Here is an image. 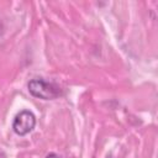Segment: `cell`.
Here are the masks:
<instances>
[{"mask_svg": "<svg viewBox=\"0 0 158 158\" xmlns=\"http://www.w3.org/2000/svg\"><path fill=\"white\" fill-rule=\"evenodd\" d=\"M35 126H36V117L28 110H23L19 112L12 122V130L19 136H25L30 133L35 128Z\"/></svg>", "mask_w": 158, "mask_h": 158, "instance_id": "obj_2", "label": "cell"}, {"mask_svg": "<svg viewBox=\"0 0 158 158\" xmlns=\"http://www.w3.org/2000/svg\"><path fill=\"white\" fill-rule=\"evenodd\" d=\"M46 158H62V157H59L58 154H56V153H49Z\"/></svg>", "mask_w": 158, "mask_h": 158, "instance_id": "obj_3", "label": "cell"}, {"mask_svg": "<svg viewBox=\"0 0 158 158\" xmlns=\"http://www.w3.org/2000/svg\"><path fill=\"white\" fill-rule=\"evenodd\" d=\"M27 88L33 96L44 100H52L60 95V89L58 85H56L54 83L46 81L42 78H35L30 80Z\"/></svg>", "mask_w": 158, "mask_h": 158, "instance_id": "obj_1", "label": "cell"}]
</instances>
